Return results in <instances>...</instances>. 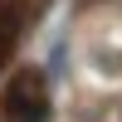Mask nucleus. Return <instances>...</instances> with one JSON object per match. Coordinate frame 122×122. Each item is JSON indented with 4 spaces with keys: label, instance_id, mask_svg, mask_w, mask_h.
<instances>
[{
    "label": "nucleus",
    "instance_id": "f257e3e1",
    "mask_svg": "<svg viewBox=\"0 0 122 122\" xmlns=\"http://www.w3.org/2000/svg\"><path fill=\"white\" fill-rule=\"evenodd\" d=\"M0 122H49V78L39 68H20L0 93Z\"/></svg>",
    "mask_w": 122,
    "mask_h": 122
},
{
    "label": "nucleus",
    "instance_id": "f03ea898",
    "mask_svg": "<svg viewBox=\"0 0 122 122\" xmlns=\"http://www.w3.org/2000/svg\"><path fill=\"white\" fill-rule=\"evenodd\" d=\"M44 0H0V68L5 59L15 54V39H20V25H25Z\"/></svg>",
    "mask_w": 122,
    "mask_h": 122
}]
</instances>
